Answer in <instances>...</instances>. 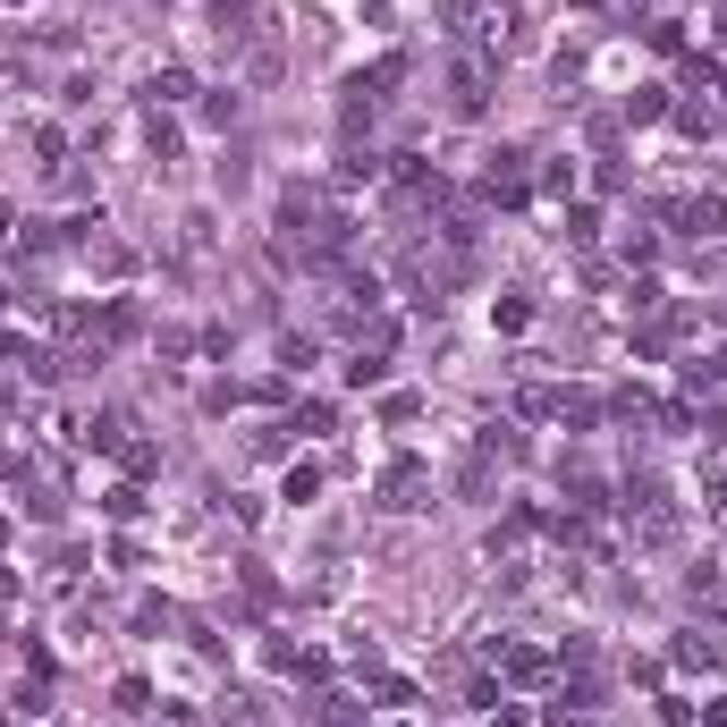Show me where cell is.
Here are the masks:
<instances>
[{
  "label": "cell",
  "instance_id": "obj_8",
  "mask_svg": "<svg viewBox=\"0 0 727 727\" xmlns=\"http://www.w3.org/2000/svg\"><path fill=\"white\" fill-rule=\"evenodd\" d=\"M668 110H677V102H668V85H643V94L618 102V119H626V127H652V119H668Z\"/></svg>",
  "mask_w": 727,
  "mask_h": 727
},
{
  "label": "cell",
  "instance_id": "obj_27",
  "mask_svg": "<svg viewBox=\"0 0 727 727\" xmlns=\"http://www.w3.org/2000/svg\"><path fill=\"white\" fill-rule=\"evenodd\" d=\"M491 727H533V719H525V711H500V719H491Z\"/></svg>",
  "mask_w": 727,
  "mask_h": 727
},
{
  "label": "cell",
  "instance_id": "obj_16",
  "mask_svg": "<svg viewBox=\"0 0 727 727\" xmlns=\"http://www.w3.org/2000/svg\"><path fill=\"white\" fill-rule=\"evenodd\" d=\"M221 727H262V702H254V694H228L221 702Z\"/></svg>",
  "mask_w": 727,
  "mask_h": 727
},
{
  "label": "cell",
  "instance_id": "obj_4",
  "mask_svg": "<svg viewBox=\"0 0 727 727\" xmlns=\"http://www.w3.org/2000/svg\"><path fill=\"white\" fill-rule=\"evenodd\" d=\"M203 26L237 51V43H254V34H262V0H212V9H203Z\"/></svg>",
  "mask_w": 727,
  "mask_h": 727
},
{
  "label": "cell",
  "instance_id": "obj_19",
  "mask_svg": "<svg viewBox=\"0 0 727 727\" xmlns=\"http://www.w3.org/2000/svg\"><path fill=\"white\" fill-rule=\"evenodd\" d=\"M314 491H321V466H288V500L305 507V500H314Z\"/></svg>",
  "mask_w": 727,
  "mask_h": 727
},
{
  "label": "cell",
  "instance_id": "obj_25",
  "mask_svg": "<svg viewBox=\"0 0 727 727\" xmlns=\"http://www.w3.org/2000/svg\"><path fill=\"white\" fill-rule=\"evenodd\" d=\"M9 237H17V212H9V203H0V246H9Z\"/></svg>",
  "mask_w": 727,
  "mask_h": 727
},
{
  "label": "cell",
  "instance_id": "obj_6",
  "mask_svg": "<svg viewBox=\"0 0 727 727\" xmlns=\"http://www.w3.org/2000/svg\"><path fill=\"white\" fill-rule=\"evenodd\" d=\"M380 161H389V153H373V144H339V169H330V187H373Z\"/></svg>",
  "mask_w": 727,
  "mask_h": 727
},
{
  "label": "cell",
  "instance_id": "obj_3",
  "mask_svg": "<svg viewBox=\"0 0 727 727\" xmlns=\"http://www.w3.org/2000/svg\"><path fill=\"white\" fill-rule=\"evenodd\" d=\"M668 221L711 246V237H727V195H685V203H668Z\"/></svg>",
  "mask_w": 727,
  "mask_h": 727
},
{
  "label": "cell",
  "instance_id": "obj_2",
  "mask_svg": "<svg viewBox=\"0 0 727 727\" xmlns=\"http://www.w3.org/2000/svg\"><path fill=\"white\" fill-rule=\"evenodd\" d=\"M448 110H457V119H482V110H491V60H482V51H466V60L448 68Z\"/></svg>",
  "mask_w": 727,
  "mask_h": 727
},
{
  "label": "cell",
  "instance_id": "obj_18",
  "mask_svg": "<svg viewBox=\"0 0 727 727\" xmlns=\"http://www.w3.org/2000/svg\"><path fill=\"white\" fill-rule=\"evenodd\" d=\"M593 237H601V212H593V203H575V212H567V246H593Z\"/></svg>",
  "mask_w": 727,
  "mask_h": 727
},
{
  "label": "cell",
  "instance_id": "obj_11",
  "mask_svg": "<svg viewBox=\"0 0 727 727\" xmlns=\"http://www.w3.org/2000/svg\"><path fill=\"white\" fill-rule=\"evenodd\" d=\"M144 94H153V102H187L195 77H187V68H153V85H144Z\"/></svg>",
  "mask_w": 727,
  "mask_h": 727
},
{
  "label": "cell",
  "instance_id": "obj_24",
  "mask_svg": "<svg viewBox=\"0 0 727 727\" xmlns=\"http://www.w3.org/2000/svg\"><path fill=\"white\" fill-rule=\"evenodd\" d=\"M0 601H17V567H0Z\"/></svg>",
  "mask_w": 727,
  "mask_h": 727
},
{
  "label": "cell",
  "instance_id": "obj_7",
  "mask_svg": "<svg viewBox=\"0 0 727 727\" xmlns=\"http://www.w3.org/2000/svg\"><path fill=\"white\" fill-rule=\"evenodd\" d=\"M677 668H727V643L711 626H685L677 634Z\"/></svg>",
  "mask_w": 727,
  "mask_h": 727
},
{
  "label": "cell",
  "instance_id": "obj_13",
  "mask_svg": "<svg viewBox=\"0 0 727 727\" xmlns=\"http://www.w3.org/2000/svg\"><path fill=\"white\" fill-rule=\"evenodd\" d=\"M119 466L144 482V474H161V448H153V441H127V448H119Z\"/></svg>",
  "mask_w": 727,
  "mask_h": 727
},
{
  "label": "cell",
  "instance_id": "obj_15",
  "mask_svg": "<svg viewBox=\"0 0 727 727\" xmlns=\"http://www.w3.org/2000/svg\"><path fill=\"white\" fill-rule=\"evenodd\" d=\"M373 702H380V711H407V702H414V677H373Z\"/></svg>",
  "mask_w": 727,
  "mask_h": 727
},
{
  "label": "cell",
  "instance_id": "obj_5",
  "mask_svg": "<svg viewBox=\"0 0 727 727\" xmlns=\"http://www.w3.org/2000/svg\"><path fill=\"white\" fill-rule=\"evenodd\" d=\"M525 187H533V178H525V153H491L482 195H491V203H525Z\"/></svg>",
  "mask_w": 727,
  "mask_h": 727
},
{
  "label": "cell",
  "instance_id": "obj_23",
  "mask_svg": "<svg viewBox=\"0 0 727 727\" xmlns=\"http://www.w3.org/2000/svg\"><path fill=\"white\" fill-rule=\"evenodd\" d=\"M102 507H110V516H119V525H127V516L144 507V491H136V482H119V491H110V500H102Z\"/></svg>",
  "mask_w": 727,
  "mask_h": 727
},
{
  "label": "cell",
  "instance_id": "obj_22",
  "mask_svg": "<svg viewBox=\"0 0 727 727\" xmlns=\"http://www.w3.org/2000/svg\"><path fill=\"white\" fill-rule=\"evenodd\" d=\"M212 178H221V195H237V187H246V153H221V169H212Z\"/></svg>",
  "mask_w": 727,
  "mask_h": 727
},
{
  "label": "cell",
  "instance_id": "obj_10",
  "mask_svg": "<svg viewBox=\"0 0 727 727\" xmlns=\"http://www.w3.org/2000/svg\"><path fill=\"white\" fill-rule=\"evenodd\" d=\"M380 380H389V355H364V348H355L348 355V389H380Z\"/></svg>",
  "mask_w": 727,
  "mask_h": 727
},
{
  "label": "cell",
  "instance_id": "obj_26",
  "mask_svg": "<svg viewBox=\"0 0 727 727\" xmlns=\"http://www.w3.org/2000/svg\"><path fill=\"white\" fill-rule=\"evenodd\" d=\"M702 719H711V727H727V702H702Z\"/></svg>",
  "mask_w": 727,
  "mask_h": 727
},
{
  "label": "cell",
  "instance_id": "obj_14",
  "mask_svg": "<svg viewBox=\"0 0 727 727\" xmlns=\"http://www.w3.org/2000/svg\"><path fill=\"white\" fill-rule=\"evenodd\" d=\"M533 187H541V195H575V161H541Z\"/></svg>",
  "mask_w": 727,
  "mask_h": 727
},
{
  "label": "cell",
  "instance_id": "obj_17",
  "mask_svg": "<svg viewBox=\"0 0 727 727\" xmlns=\"http://www.w3.org/2000/svg\"><path fill=\"white\" fill-rule=\"evenodd\" d=\"M280 364H288V373H305V364H314V330H288V339H280Z\"/></svg>",
  "mask_w": 727,
  "mask_h": 727
},
{
  "label": "cell",
  "instance_id": "obj_20",
  "mask_svg": "<svg viewBox=\"0 0 727 727\" xmlns=\"http://www.w3.org/2000/svg\"><path fill=\"white\" fill-rule=\"evenodd\" d=\"M237 110H246V102H237V85H228V94H212V102H203V119H212V127H237Z\"/></svg>",
  "mask_w": 727,
  "mask_h": 727
},
{
  "label": "cell",
  "instance_id": "obj_9",
  "mask_svg": "<svg viewBox=\"0 0 727 727\" xmlns=\"http://www.w3.org/2000/svg\"><path fill=\"white\" fill-rule=\"evenodd\" d=\"M601 398H593V389H559V423H575V432H593V423H601Z\"/></svg>",
  "mask_w": 727,
  "mask_h": 727
},
{
  "label": "cell",
  "instance_id": "obj_21",
  "mask_svg": "<svg viewBox=\"0 0 727 727\" xmlns=\"http://www.w3.org/2000/svg\"><path fill=\"white\" fill-rule=\"evenodd\" d=\"M119 711H153V685L144 677H119Z\"/></svg>",
  "mask_w": 727,
  "mask_h": 727
},
{
  "label": "cell",
  "instance_id": "obj_12",
  "mask_svg": "<svg viewBox=\"0 0 727 727\" xmlns=\"http://www.w3.org/2000/svg\"><path fill=\"white\" fill-rule=\"evenodd\" d=\"M525 321H533V305H525V296H500V305H491V330H507V339H516Z\"/></svg>",
  "mask_w": 727,
  "mask_h": 727
},
{
  "label": "cell",
  "instance_id": "obj_1",
  "mask_svg": "<svg viewBox=\"0 0 727 727\" xmlns=\"http://www.w3.org/2000/svg\"><path fill=\"white\" fill-rule=\"evenodd\" d=\"M373 507H380V516H414V507H432V474H423L414 457H389L380 482H373Z\"/></svg>",
  "mask_w": 727,
  "mask_h": 727
}]
</instances>
